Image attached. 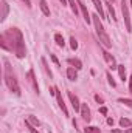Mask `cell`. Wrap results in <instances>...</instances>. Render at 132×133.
I'll use <instances>...</instances> for the list:
<instances>
[{"mask_svg": "<svg viewBox=\"0 0 132 133\" xmlns=\"http://www.w3.org/2000/svg\"><path fill=\"white\" fill-rule=\"evenodd\" d=\"M0 46L8 51H14V54L19 59H23L27 56V48L23 42V36L19 28H9L6 33L0 36Z\"/></svg>", "mask_w": 132, "mask_h": 133, "instance_id": "obj_1", "label": "cell"}, {"mask_svg": "<svg viewBox=\"0 0 132 133\" xmlns=\"http://www.w3.org/2000/svg\"><path fill=\"white\" fill-rule=\"evenodd\" d=\"M5 84L6 87L9 88L11 93H14L16 96H20V87H19V82L16 79V74L13 73V68L8 62H5Z\"/></svg>", "mask_w": 132, "mask_h": 133, "instance_id": "obj_2", "label": "cell"}, {"mask_svg": "<svg viewBox=\"0 0 132 133\" xmlns=\"http://www.w3.org/2000/svg\"><path fill=\"white\" fill-rule=\"evenodd\" d=\"M92 22H93V26H95V31H97V36H98L99 42H101L104 46L110 48V46H112V40H110V37L107 36L104 26H103V23H101L99 14H93V16H92Z\"/></svg>", "mask_w": 132, "mask_h": 133, "instance_id": "obj_3", "label": "cell"}, {"mask_svg": "<svg viewBox=\"0 0 132 133\" xmlns=\"http://www.w3.org/2000/svg\"><path fill=\"white\" fill-rule=\"evenodd\" d=\"M121 12H123V17H124L126 30H128V33H131L132 23H131V17H129V5H128V0H121Z\"/></svg>", "mask_w": 132, "mask_h": 133, "instance_id": "obj_4", "label": "cell"}, {"mask_svg": "<svg viewBox=\"0 0 132 133\" xmlns=\"http://www.w3.org/2000/svg\"><path fill=\"white\" fill-rule=\"evenodd\" d=\"M55 95H56V101H58V105H59V108L62 110V113L68 116V110H67L65 107V102H64V98H62V93H61V90L58 88V87H55Z\"/></svg>", "mask_w": 132, "mask_h": 133, "instance_id": "obj_5", "label": "cell"}, {"mask_svg": "<svg viewBox=\"0 0 132 133\" xmlns=\"http://www.w3.org/2000/svg\"><path fill=\"white\" fill-rule=\"evenodd\" d=\"M103 56H104V59H106V62L109 64V66L112 68V70H115V68H118V65H117V62H115V57L112 56V54H109L106 50H103Z\"/></svg>", "mask_w": 132, "mask_h": 133, "instance_id": "obj_6", "label": "cell"}, {"mask_svg": "<svg viewBox=\"0 0 132 133\" xmlns=\"http://www.w3.org/2000/svg\"><path fill=\"white\" fill-rule=\"evenodd\" d=\"M79 111H81V116H82V119H84L86 122H89L92 116H90V108L87 107V104H81V110H79Z\"/></svg>", "mask_w": 132, "mask_h": 133, "instance_id": "obj_7", "label": "cell"}, {"mask_svg": "<svg viewBox=\"0 0 132 133\" xmlns=\"http://www.w3.org/2000/svg\"><path fill=\"white\" fill-rule=\"evenodd\" d=\"M0 8H2L0 22H3V20L8 17V11H9V6H8V3H6V0H0Z\"/></svg>", "mask_w": 132, "mask_h": 133, "instance_id": "obj_8", "label": "cell"}, {"mask_svg": "<svg viewBox=\"0 0 132 133\" xmlns=\"http://www.w3.org/2000/svg\"><path fill=\"white\" fill-rule=\"evenodd\" d=\"M78 5H79V9H81V12H82V16H84V20H86V23L89 25V23L92 22V17L89 16V11H87L86 5H84L82 2H79V0H78Z\"/></svg>", "mask_w": 132, "mask_h": 133, "instance_id": "obj_9", "label": "cell"}, {"mask_svg": "<svg viewBox=\"0 0 132 133\" xmlns=\"http://www.w3.org/2000/svg\"><path fill=\"white\" fill-rule=\"evenodd\" d=\"M27 77H28L30 84L33 85L34 91H36V93H39V85H37V81H36V77H34V71H33V70H30V71L27 73Z\"/></svg>", "mask_w": 132, "mask_h": 133, "instance_id": "obj_10", "label": "cell"}, {"mask_svg": "<svg viewBox=\"0 0 132 133\" xmlns=\"http://www.w3.org/2000/svg\"><path fill=\"white\" fill-rule=\"evenodd\" d=\"M68 98L71 101V105H73V108H75V111H79L81 110V102L78 99V96H75L71 91H68Z\"/></svg>", "mask_w": 132, "mask_h": 133, "instance_id": "obj_11", "label": "cell"}, {"mask_svg": "<svg viewBox=\"0 0 132 133\" xmlns=\"http://www.w3.org/2000/svg\"><path fill=\"white\" fill-rule=\"evenodd\" d=\"M67 77H68L70 81H76V79H78V70L73 68V66H68V68H67Z\"/></svg>", "mask_w": 132, "mask_h": 133, "instance_id": "obj_12", "label": "cell"}, {"mask_svg": "<svg viewBox=\"0 0 132 133\" xmlns=\"http://www.w3.org/2000/svg\"><path fill=\"white\" fill-rule=\"evenodd\" d=\"M67 62H68V65H71L73 68H76V70H81L82 68V62L79 59H76V57H70Z\"/></svg>", "mask_w": 132, "mask_h": 133, "instance_id": "obj_13", "label": "cell"}, {"mask_svg": "<svg viewBox=\"0 0 132 133\" xmlns=\"http://www.w3.org/2000/svg\"><path fill=\"white\" fill-rule=\"evenodd\" d=\"M93 2V5H95V8H97V11H98L99 17L101 19H104L106 17V14H104V11H103V5H101V0H92Z\"/></svg>", "mask_w": 132, "mask_h": 133, "instance_id": "obj_14", "label": "cell"}, {"mask_svg": "<svg viewBox=\"0 0 132 133\" xmlns=\"http://www.w3.org/2000/svg\"><path fill=\"white\" fill-rule=\"evenodd\" d=\"M39 6H40V11H42L45 16H50V8H48V5H47L45 0H39Z\"/></svg>", "mask_w": 132, "mask_h": 133, "instance_id": "obj_15", "label": "cell"}, {"mask_svg": "<svg viewBox=\"0 0 132 133\" xmlns=\"http://www.w3.org/2000/svg\"><path fill=\"white\" fill-rule=\"evenodd\" d=\"M68 2V5L71 6V11L75 12V16L78 14V8H79V5H78V0H67Z\"/></svg>", "mask_w": 132, "mask_h": 133, "instance_id": "obj_16", "label": "cell"}, {"mask_svg": "<svg viewBox=\"0 0 132 133\" xmlns=\"http://www.w3.org/2000/svg\"><path fill=\"white\" fill-rule=\"evenodd\" d=\"M55 40H56L58 46H61V48H62V46L65 45V42H64V37H62V36H61L59 33H58V34H55Z\"/></svg>", "mask_w": 132, "mask_h": 133, "instance_id": "obj_17", "label": "cell"}, {"mask_svg": "<svg viewBox=\"0 0 132 133\" xmlns=\"http://www.w3.org/2000/svg\"><path fill=\"white\" fill-rule=\"evenodd\" d=\"M118 74H120L121 81L124 82L126 81V68H124V65H118Z\"/></svg>", "mask_w": 132, "mask_h": 133, "instance_id": "obj_18", "label": "cell"}, {"mask_svg": "<svg viewBox=\"0 0 132 133\" xmlns=\"http://www.w3.org/2000/svg\"><path fill=\"white\" fill-rule=\"evenodd\" d=\"M131 125H132V122L129 121V119H126V118H121V119H120V127H123V129H124V127L129 129Z\"/></svg>", "mask_w": 132, "mask_h": 133, "instance_id": "obj_19", "label": "cell"}, {"mask_svg": "<svg viewBox=\"0 0 132 133\" xmlns=\"http://www.w3.org/2000/svg\"><path fill=\"white\" fill-rule=\"evenodd\" d=\"M25 127H27V129L30 130V133H39L37 130H36V127H34V125L31 124V122H30V121H28V119L25 121Z\"/></svg>", "mask_w": 132, "mask_h": 133, "instance_id": "obj_20", "label": "cell"}, {"mask_svg": "<svg viewBox=\"0 0 132 133\" xmlns=\"http://www.w3.org/2000/svg\"><path fill=\"white\" fill-rule=\"evenodd\" d=\"M107 8H109V12H110V19L115 22V20H117V16H115V11H113V8H112V3H110V2L107 3Z\"/></svg>", "mask_w": 132, "mask_h": 133, "instance_id": "obj_21", "label": "cell"}, {"mask_svg": "<svg viewBox=\"0 0 132 133\" xmlns=\"http://www.w3.org/2000/svg\"><path fill=\"white\" fill-rule=\"evenodd\" d=\"M28 121H30V122L33 124L34 127H39V125H40V122H39V119H37V118H34L33 115H30V116H28Z\"/></svg>", "mask_w": 132, "mask_h": 133, "instance_id": "obj_22", "label": "cell"}, {"mask_svg": "<svg viewBox=\"0 0 132 133\" xmlns=\"http://www.w3.org/2000/svg\"><path fill=\"white\" fill-rule=\"evenodd\" d=\"M118 102H121V104H124V105H128L129 108H132V99H126V98H120Z\"/></svg>", "mask_w": 132, "mask_h": 133, "instance_id": "obj_23", "label": "cell"}, {"mask_svg": "<svg viewBox=\"0 0 132 133\" xmlns=\"http://www.w3.org/2000/svg\"><path fill=\"white\" fill-rule=\"evenodd\" d=\"M42 65H44V68H45V71H47V74H48L50 77H53V73L50 71V68H48V64H47V61H45V59H42Z\"/></svg>", "mask_w": 132, "mask_h": 133, "instance_id": "obj_24", "label": "cell"}, {"mask_svg": "<svg viewBox=\"0 0 132 133\" xmlns=\"http://www.w3.org/2000/svg\"><path fill=\"white\" fill-rule=\"evenodd\" d=\"M86 133H99V129L98 127H86Z\"/></svg>", "mask_w": 132, "mask_h": 133, "instance_id": "obj_25", "label": "cell"}, {"mask_svg": "<svg viewBox=\"0 0 132 133\" xmlns=\"http://www.w3.org/2000/svg\"><path fill=\"white\" fill-rule=\"evenodd\" d=\"M70 46H71V50H76L78 48V40L75 37H70Z\"/></svg>", "mask_w": 132, "mask_h": 133, "instance_id": "obj_26", "label": "cell"}, {"mask_svg": "<svg viewBox=\"0 0 132 133\" xmlns=\"http://www.w3.org/2000/svg\"><path fill=\"white\" fill-rule=\"evenodd\" d=\"M106 76H107V79H109V84H110L112 87H115L117 84H115V81H113V77H112V74H110V73L107 71V73H106Z\"/></svg>", "mask_w": 132, "mask_h": 133, "instance_id": "obj_27", "label": "cell"}, {"mask_svg": "<svg viewBox=\"0 0 132 133\" xmlns=\"http://www.w3.org/2000/svg\"><path fill=\"white\" fill-rule=\"evenodd\" d=\"M50 57H51V61L55 62V65H56V66H59V61L56 59V56H55V54H50Z\"/></svg>", "mask_w": 132, "mask_h": 133, "instance_id": "obj_28", "label": "cell"}, {"mask_svg": "<svg viewBox=\"0 0 132 133\" xmlns=\"http://www.w3.org/2000/svg\"><path fill=\"white\" fill-rule=\"evenodd\" d=\"M95 101H97L98 104H103V102H104V99H103V98H101L99 95H95Z\"/></svg>", "mask_w": 132, "mask_h": 133, "instance_id": "obj_29", "label": "cell"}, {"mask_svg": "<svg viewBox=\"0 0 132 133\" xmlns=\"http://www.w3.org/2000/svg\"><path fill=\"white\" fill-rule=\"evenodd\" d=\"M22 3H25V6L27 8H31V0H20Z\"/></svg>", "mask_w": 132, "mask_h": 133, "instance_id": "obj_30", "label": "cell"}, {"mask_svg": "<svg viewBox=\"0 0 132 133\" xmlns=\"http://www.w3.org/2000/svg\"><path fill=\"white\" fill-rule=\"evenodd\" d=\"M99 111H101L103 115H106V113H107V108H106V107H101V108H99Z\"/></svg>", "mask_w": 132, "mask_h": 133, "instance_id": "obj_31", "label": "cell"}, {"mask_svg": "<svg viewBox=\"0 0 132 133\" xmlns=\"http://www.w3.org/2000/svg\"><path fill=\"white\" fill-rule=\"evenodd\" d=\"M129 91L132 93V76H131V79H129Z\"/></svg>", "mask_w": 132, "mask_h": 133, "instance_id": "obj_32", "label": "cell"}, {"mask_svg": "<svg viewBox=\"0 0 132 133\" xmlns=\"http://www.w3.org/2000/svg\"><path fill=\"white\" fill-rule=\"evenodd\" d=\"M107 124H109V125H113V119H112V118H109V119H107Z\"/></svg>", "mask_w": 132, "mask_h": 133, "instance_id": "obj_33", "label": "cell"}, {"mask_svg": "<svg viewBox=\"0 0 132 133\" xmlns=\"http://www.w3.org/2000/svg\"><path fill=\"white\" fill-rule=\"evenodd\" d=\"M123 133H132V127H129L128 130H124V132H123Z\"/></svg>", "mask_w": 132, "mask_h": 133, "instance_id": "obj_34", "label": "cell"}, {"mask_svg": "<svg viewBox=\"0 0 132 133\" xmlns=\"http://www.w3.org/2000/svg\"><path fill=\"white\" fill-rule=\"evenodd\" d=\"M109 2H110V3H113V2H115V0H109Z\"/></svg>", "mask_w": 132, "mask_h": 133, "instance_id": "obj_35", "label": "cell"}, {"mask_svg": "<svg viewBox=\"0 0 132 133\" xmlns=\"http://www.w3.org/2000/svg\"><path fill=\"white\" fill-rule=\"evenodd\" d=\"M131 5H132V0H131Z\"/></svg>", "mask_w": 132, "mask_h": 133, "instance_id": "obj_36", "label": "cell"}, {"mask_svg": "<svg viewBox=\"0 0 132 133\" xmlns=\"http://www.w3.org/2000/svg\"><path fill=\"white\" fill-rule=\"evenodd\" d=\"M50 133H51V132H50Z\"/></svg>", "mask_w": 132, "mask_h": 133, "instance_id": "obj_37", "label": "cell"}]
</instances>
